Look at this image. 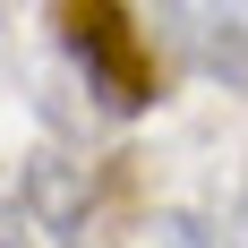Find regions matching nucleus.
Segmentation results:
<instances>
[{
    "mask_svg": "<svg viewBox=\"0 0 248 248\" xmlns=\"http://www.w3.org/2000/svg\"><path fill=\"white\" fill-rule=\"evenodd\" d=\"M51 43L77 69V86L111 111V120H137L154 111L163 77H154V43L137 34L128 0H51Z\"/></svg>",
    "mask_w": 248,
    "mask_h": 248,
    "instance_id": "obj_1",
    "label": "nucleus"
},
{
    "mask_svg": "<svg viewBox=\"0 0 248 248\" xmlns=\"http://www.w3.org/2000/svg\"><path fill=\"white\" fill-rule=\"evenodd\" d=\"M17 205H26V223L43 231V240L86 248V231L103 214V163H86L69 146H34L17 163Z\"/></svg>",
    "mask_w": 248,
    "mask_h": 248,
    "instance_id": "obj_2",
    "label": "nucleus"
},
{
    "mask_svg": "<svg viewBox=\"0 0 248 248\" xmlns=\"http://www.w3.org/2000/svg\"><path fill=\"white\" fill-rule=\"evenodd\" d=\"M163 43L223 94H248V0H163Z\"/></svg>",
    "mask_w": 248,
    "mask_h": 248,
    "instance_id": "obj_3",
    "label": "nucleus"
},
{
    "mask_svg": "<svg viewBox=\"0 0 248 248\" xmlns=\"http://www.w3.org/2000/svg\"><path fill=\"white\" fill-rule=\"evenodd\" d=\"M163 248H231L223 214H163Z\"/></svg>",
    "mask_w": 248,
    "mask_h": 248,
    "instance_id": "obj_4",
    "label": "nucleus"
},
{
    "mask_svg": "<svg viewBox=\"0 0 248 248\" xmlns=\"http://www.w3.org/2000/svg\"><path fill=\"white\" fill-rule=\"evenodd\" d=\"M223 231H231V248H248V171L231 180V197H223Z\"/></svg>",
    "mask_w": 248,
    "mask_h": 248,
    "instance_id": "obj_5",
    "label": "nucleus"
}]
</instances>
